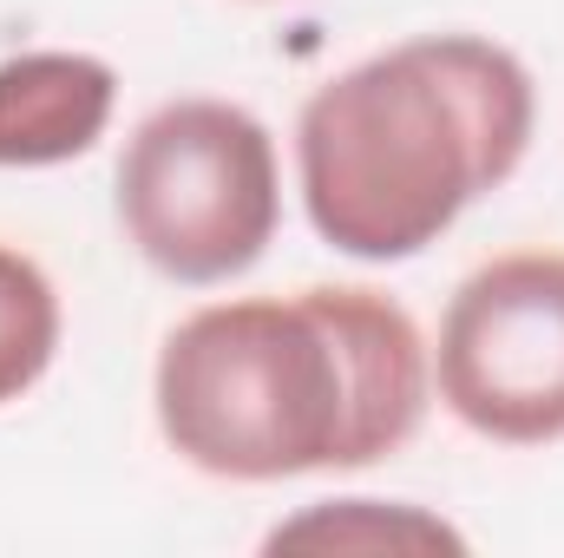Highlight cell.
I'll list each match as a JSON object with an SVG mask.
<instances>
[{
	"label": "cell",
	"instance_id": "cell-3",
	"mask_svg": "<svg viewBox=\"0 0 564 558\" xmlns=\"http://www.w3.org/2000/svg\"><path fill=\"white\" fill-rule=\"evenodd\" d=\"M282 217L276 144L230 99H177L119 158V224L158 277L184 289L243 277Z\"/></svg>",
	"mask_w": 564,
	"mask_h": 558
},
{
	"label": "cell",
	"instance_id": "cell-2",
	"mask_svg": "<svg viewBox=\"0 0 564 558\" xmlns=\"http://www.w3.org/2000/svg\"><path fill=\"white\" fill-rule=\"evenodd\" d=\"M532 144V73L479 33H426L328 79L295 119L302 204L355 264H408Z\"/></svg>",
	"mask_w": 564,
	"mask_h": 558
},
{
	"label": "cell",
	"instance_id": "cell-1",
	"mask_svg": "<svg viewBox=\"0 0 564 558\" xmlns=\"http://www.w3.org/2000/svg\"><path fill=\"white\" fill-rule=\"evenodd\" d=\"M158 427L210 480H295L401 453L433 362L414 315L375 289L243 296L184 315L158 355Z\"/></svg>",
	"mask_w": 564,
	"mask_h": 558
},
{
	"label": "cell",
	"instance_id": "cell-4",
	"mask_svg": "<svg viewBox=\"0 0 564 558\" xmlns=\"http://www.w3.org/2000/svg\"><path fill=\"white\" fill-rule=\"evenodd\" d=\"M433 388L479 440H564V250H512L453 289Z\"/></svg>",
	"mask_w": 564,
	"mask_h": 558
},
{
	"label": "cell",
	"instance_id": "cell-5",
	"mask_svg": "<svg viewBox=\"0 0 564 558\" xmlns=\"http://www.w3.org/2000/svg\"><path fill=\"white\" fill-rule=\"evenodd\" d=\"M119 73L93 53L0 60V171L86 158L112 126Z\"/></svg>",
	"mask_w": 564,
	"mask_h": 558
},
{
	"label": "cell",
	"instance_id": "cell-7",
	"mask_svg": "<svg viewBox=\"0 0 564 558\" xmlns=\"http://www.w3.org/2000/svg\"><path fill=\"white\" fill-rule=\"evenodd\" d=\"M270 546H459V533H446L440 519H426L414 506H381V500H335V506H315L308 519L282 526Z\"/></svg>",
	"mask_w": 564,
	"mask_h": 558
},
{
	"label": "cell",
	"instance_id": "cell-6",
	"mask_svg": "<svg viewBox=\"0 0 564 558\" xmlns=\"http://www.w3.org/2000/svg\"><path fill=\"white\" fill-rule=\"evenodd\" d=\"M59 355V296L46 270L0 244V408L20 401Z\"/></svg>",
	"mask_w": 564,
	"mask_h": 558
}]
</instances>
